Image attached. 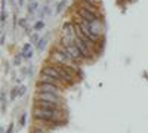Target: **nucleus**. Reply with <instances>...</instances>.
Here are the masks:
<instances>
[{
	"instance_id": "5701e85b",
	"label": "nucleus",
	"mask_w": 148,
	"mask_h": 133,
	"mask_svg": "<svg viewBox=\"0 0 148 133\" xmlns=\"http://www.w3.org/2000/svg\"><path fill=\"white\" fill-rule=\"evenodd\" d=\"M24 2H25V0H18V6L22 8V6H24Z\"/></svg>"
},
{
	"instance_id": "4468645a",
	"label": "nucleus",
	"mask_w": 148,
	"mask_h": 133,
	"mask_svg": "<svg viewBox=\"0 0 148 133\" xmlns=\"http://www.w3.org/2000/svg\"><path fill=\"white\" fill-rule=\"evenodd\" d=\"M43 27H45V22L42 21V19H39L34 25H33V31H40V30H43Z\"/></svg>"
},
{
	"instance_id": "412c9836",
	"label": "nucleus",
	"mask_w": 148,
	"mask_h": 133,
	"mask_svg": "<svg viewBox=\"0 0 148 133\" xmlns=\"http://www.w3.org/2000/svg\"><path fill=\"white\" fill-rule=\"evenodd\" d=\"M2 10H6V0H2Z\"/></svg>"
},
{
	"instance_id": "4be33fe9",
	"label": "nucleus",
	"mask_w": 148,
	"mask_h": 133,
	"mask_svg": "<svg viewBox=\"0 0 148 133\" xmlns=\"http://www.w3.org/2000/svg\"><path fill=\"white\" fill-rule=\"evenodd\" d=\"M12 130H14V124H10V126L8 127V132H6V133H12Z\"/></svg>"
},
{
	"instance_id": "6ab92c4d",
	"label": "nucleus",
	"mask_w": 148,
	"mask_h": 133,
	"mask_svg": "<svg viewBox=\"0 0 148 133\" xmlns=\"http://www.w3.org/2000/svg\"><path fill=\"white\" fill-rule=\"evenodd\" d=\"M25 120H27V114H22V117L19 120V124L21 126H25Z\"/></svg>"
},
{
	"instance_id": "1a4fd4ad",
	"label": "nucleus",
	"mask_w": 148,
	"mask_h": 133,
	"mask_svg": "<svg viewBox=\"0 0 148 133\" xmlns=\"http://www.w3.org/2000/svg\"><path fill=\"white\" fill-rule=\"evenodd\" d=\"M37 10H39V3L37 2H31L28 3V8H27V12H28V15H36L37 14Z\"/></svg>"
},
{
	"instance_id": "2eb2a0df",
	"label": "nucleus",
	"mask_w": 148,
	"mask_h": 133,
	"mask_svg": "<svg viewBox=\"0 0 148 133\" xmlns=\"http://www.w3.org/2000/svg\"><path fill=\"white\" fill-rule=\"evenodd\" d=\"M49 12H51V9H49V6H43L42 8V10H39V16H40V19H43Z\"/></svg>"
},
{
	"instance_id": "423d86ee",
	"label": "nucleus",
	"mask_w": 148,
	"mask_h": 133,
	"mask_svg": "<svg viewBox=\"0 0 148 133\" xmlns=\"http://www.w3.org/2000/svg\"><path fill=\"white\" fill-rule=\"evenodd\" d=\"M76 6L77 8H83L86 10L92 12V14H96V15H102V10L99 8V5H92L89 2H83V0H79V2H76Z\"/></svg>"
},
{
	"instance_id": "aec40b11",
	"label": "nucleus",
	"mask_w": 148,
	"mask_h": 133,
	"mask_svg": "<svg viewBox=\"0 0 148 133\" xmlns=\"http://www.w3.org/2000/svg\"><path fill=\"white\" fill-rule=\"evenodd\" d=\"M83 2H89V3H92V5H99V2H98V0H83Z\"/></svg>"
},
{
	"instance_id": "b1692460",
	"label": "nucleus",
	"mask_w": 148,
	"mask_h": 133,
	"mask_svg": "<svg viewBox=\"0 0 148 133\" xmlns=\"http://www.w3.org/2000/svg\"><path fill=\"white\" fill-rule=\"evenodd\" d=\"M5 72H6V74H8V72H9V64H8V62L5 64Z\"/></svg>"
},
{
	"instance_id": "9b49d317",
	"label": "nucleus",
	"mask_w": 148,
	"mask_h": 133,
	"mask_svg": "<svg viewBox=\"0 0 148 133\" xmlns=\"http://www.w3.org/2000/svg\"><path fill=\"white\" fill-rule=\"evenodd\" d=\"M67 2H68V0H59V2L56 3V6H55V14H61V12L64 10Z\"/></svg>"
},
{
	"instance_id": "f257e3e1",
	"label": "nucleus",
	"mask_w": 148,
	"mask_h": 133,
	"mask_svg": "<svg viewBox=\"0 0 148 133\" xmlns=\"http://www.w3.org/2000/svg\"><path fill=\"white\" fill-rule=\"evenodd\" d=\"M31 115L34 120H40V121H59V120H65L64 110H45V108L33 106Z\"/></svg>"
},
{
	"instance_id": "7ed1b4c3",
	"label": "nucleus",
	"mask_w": 148,
	"mask_h": 133,
	"mask_svg": "<svg viewBox=\"0 0 148 133\" xmlns=\"http://www.w3.org/2000/svg\"><path fill=\"white\" fill-rule=\"evenodd\" d=\"M34 101H53L62 104V96L55 95V93H46V92H36L34 93Z\"/></svg>"
},
{
	"instance_id": "39448f33",
	"label": "nucleus",
	"mask_w": 148,
	"mask_h": 133,
	"mask_svg": "<svg viewBox=\"0 0 148 133\" xmlns=\"http://www.w3.org/2000/svg\"><path fill=\"white\" fill-rule=\"evenodd\" d=\"M34 106L45 108V110H64L62 104L53 101H34Z\"/></svg>"
},
{
	"instance_id": "6e6552de",
	"label": "nucleus",
	"mask_w": 148,
	"mask_h": 133,
	"mask_svg": "<svg viewBox=\"0 0 148 133\" xmlns=\"http://www.w3.org/2000/svg\"><path fill=\"white\" fill-rule=\"evenodd\" d=\"M51 130H47L46 127H43L42 124H37V123H33V129L30 133H49Z\"/></svg>"
},
{
	"instance_id": "f3484780",
	"label": "nucleus",
	"mask_w": 148,
	"mask_h": 133,
	"mask_svg": "<svg viewBox=\"0 0 148 133\" xmlns=\"http://www.w3.org/2000/svg\"><path fill=\"white\" fill-rule=\"evenodd\" d=\"M6 19H8V14H6V10H2V12H0V21H2V27L5 25Z\"/></svg>"
},
{
	"instance_id": "ddd939ff",
	"label": "nucleus",
	"mask_w": 148,
	"mask_h": 133,
	"mask_svg": "<svg viewBox=\"0 0 148 133\" xmlns=\"http://www.w3.org/2000/svg\"><path fill=\"white\" fill-rule=\"evenodd\" d=\"M22 59H24V56H22V52L16 53V55L14 56V65L19 67V65H21V62H22Z\"/></svg>"
},
{
	"instance_id": "393cba45",
	"label": "nucleus",
	"mask_w": 148,
	"mask_h": 133,
	"mask_svg": "<svg viewBox=\"0 0 148 133\" xmlns=\"http://www.w3.org/2000/svg\"><path fill=\"white\" fill-rule=\"evenodd\" d=\"M0 42H2V44H5V33H2V37H0Z\"/></svg>"
},
{
	"instance_id": "f03ea898",
	"label": "nucleus",
	"mask_w": 148,
	"mask_h": 133,
	"mask_svg": "<svg viewBox=\"0 0 148 133\" xmlns=\"http://www.w3.org/2000/svg\"><path fill=\"white\" fill-rule=\"evenodd\" d=\"M73 16H77V18H82L84 21H88L90 24L96 22V21H102V15H96V14H92V12L86 10L83 8H74V14Z\"/></svg>"
},
{
	"instance_id": "a878e982",
	"label": "nucleus",
	"mask_w": 148,
	"mask_h": 133,
	"mask_svg": "<svg viewBox=\"0 0 148 133\" xmlns=\"http://www.w3.org/2000/svg\"><path fill=\"white\" fill-rule=\"evenodd\" d=\"M15 2H16V0H10V3H12V5H15Z\"/></svg>"
},
{
	"instance_id": "0eeeda50",
	"label": "nucleus",
	"mask_w": 148,
	"mask_h": 133,
	"mask_svg": "<svg viewBox=\"0 0 148 133\" xmlns=\"http://www.w3.org/2000/svg\"><path fill=\"white\" fill-rule=\"evenodd\" d=\"M21 52H22L24 59H31V58L34 56V52H33V44H31V43H25V44L22 46Z\"/></svg>"
},
{
	"instance_id": "9d476101",
	"label": "nucleus",
	"mask_w": 148,
	"mask_h": 133,
	"mask_svg": "<svg viewBox=\"0 0 148 133\" xmlns=\"http://www.w3.org/2000/svg\"><path fill=\"white\" fill-rule=\"evenodd\" d=\"M46 44H47V39H46V37H42L39 42H37V44H36V49L39 50V52H43V50L46 49Z\"/></svg>"
},
{
	"instance_id": "f8f14e48",
	"label": "nucleus",
	"mask_w": 148,
	"mask_h": 133,
	"mask_svg": "<svg viewBox=\"0 0 148 133\" xmlns=\"http://www.w3.org/2000/svg\"><path fill=\"white\" fill-rule=\"evenodd\" d=\"M40 39H42V37L39 35V33H37V31H33V33L30 34V43H31V44H34V46L37 44V42H39Z\"/></svg>"
},
{
	"instance_id": "dca6fc26",
	"label": "nucleus",
	"mask_w": 148,
	"mask_h": 133,
	"mask_svg": "<svg viewBox=\"0 0 148 133\" xmlns=\"http://www.w3.org/2000/svg\"><path fill=\"white\" fill-rule=\"evenodd\" d=\"M27 92V86H24V84H21V86L18 87V98H21V96H24Z\"/></svg>"
},
{
	"instance_id": "a211bd4d",
	"label": "nucleus",
	"mask_w": 148,
	"mask_h": 133,
	"mask_svg": "<svg viewBox=\"0 0 148 133\" xmlns=\"http://www.w3.org/2000/svg\"><path fill=\"white\" fill-rule=\"evenodd\" d=\"M18 98V87H14L10 90V99L14 101V99H16Z\"/></svg>"
},
{
	"instance_id": "20e7f679",
	"label": "nucleus",
	"mask_w": 148,
	"mask_h": 133,
	"mask_svg": "<svg viewBox=\"0 0 148 133\" xmlns=\"http://www.w3.org/2000/svg\"><path fill=\"white\" fill-rule=\"evenodd\" d=\"M36 92H46V93H55L62 96V89L53 84H46V83H36Z\"/></svg>"
},
{
	"instance_id": "bb28decb",
	"label": "nucleus",
	"mask_w": 148,
	"mask_h": 133,
	"mask_svg": "<svg viewBox=\"0 0 148 133\" xmlns=\"http://www.w3.org/2000/svg\"><path fill=\"white\" fill-rule=\"evenodd\" d=\"M31 2H36V0H28V3H31Z\"/></svg>"
}]
</instances>
